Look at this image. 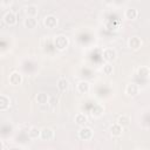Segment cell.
Segmentation results:
<instances>
[{"label":"cell","mask_w":150,"mask_h":150,"mask_svg":"<svg viewBox=\"0 0 150 150\" xmlns=\"http://www.w3.org/2000/svg\"><path fill=\"white\" fill-rule=\"evenodd\" d=\"M138 93H139V87H138L137 83L130 82V83L127 84V87H125V94H127L128 96L134 97V96H136Z\"/></svg>","instance_id":"5"},{"label":"cell","mask_w":150,"mask_h":150,"mask_svg":"<svg viewBox=\"0 0 150 150\" xmlns=\"http://www.w3.org/2000/svg\"><path fill=\"white\" fill-rule=\"evenodd\" d=\"M104 111V108L101 105V104H95L94 108L90 110V114L93 117H100Z\"/></svg>","instance_id":"19"},{"label":"cell","mask_w":150,"mask_h":150,"mask_svg":"<svg viewBox=\"0 0 150 150\" xmlns=\"http://www.w3.org/2000/svg\"><path fill=\"white\" fill-rule=\"evenodd\" d=\"M25 12L27 14V16H30V18H35L38 15V7L35 5H28L26 8H25Z\"/></svg>","instance_id":"18"},{"label":"cell","mask_w":150,"mask_h":150,"mask_svg":"<svg viewBox=\"0 0 150 150\" xmlns=\"http://www.w3.org/2000/svg\"><path fill=\"white\" fill-rule=\"evenodd\" d=\"M9 105H11V98L5 94L0 95V110L5 111L9 108Z\"/></svg>","instance_id":"11"},{"label":"cell","mask_w":150,"mask_h":150,"mask_svg":"<svg viewBox=\"0 0 150 150\" xmlns=\"http://www.w3.org/2000/svg\"><path fill=\"white\" fill-rule=\"evenodd\" d=\"M56 86H57L59 90H61V91H66V90L69 88V82H68L67 79H64V77H60V79L57 80Z\"/></svg>","instance_id":"16"},{"label":"cell","mask_w":150,"mask_h":150,"mask_svg":"<svg viewBox=\"0 0 150 150\" xmlns=\"http://www.w3.org/2000/svg\"><path fill=\"white\" fill-rule=\"evenodd\" d=\"M102 56H103V60L109 63V62L116 60L117 53H116V50L114 48H104L103 52H102Z\"/></svg>","instance_id":"2"},{"label":"cell","mask_w":150,"mask_h":150,"mask_svg":"<svg viewBox=\"0 0 150 150\" xmlns=\"http://www.w3.org/2000/svg\"><path fill=\"white\" fill-rule=\"evenodd\" d=\"M76 90L80 94H88L90 90V83L88 81H80L76 84Z\"/></svg>","instance_id":"9"},{"label":"cell","mask_w":150,"mask_h":150,"mask_svg":"<svg viewBox=\"0 0 150 150\" xmlns=\"http://www.w3.org/2000/svg\"><path fill=\"white\" fill-rule=\"evenodd\" d=\"M74 121H75V123H76L77 125H80V127H86V124H87V122H88V117H87L84 114L79 112V114L75 115Z\"/></svg>","instance_id":"14"},{"label":"cell","mask_w":150,"mask_h":150,"mask_svg":"<svg viewBox=\"0 0 150 150\" xmlns=\"http://www.w3.org/2000/svg\"><path fill=\"white\" fill-rule=\"evenodd\" d=\"M128 46H129V48H131L134 50H137L142 46V40L138 36H131L128 40Z\"/></svg>","instance_id":"7"},{"label":"cell","mask_w":150,"mask_h":150,"mask_svg":"<svg viewBox=\"0 0 150 150\" xmlns=\"http://www.w3.org/2000/svg\"><path fill=\"white\" fill-rule=\"evenodd\" d=\"M79 137L82 141H88L93 137V130L89 127H81V129L79 130Z\"/></svg>","instance_id":"4"},{"label":"cell","mask_w":150,"mask_h":150,"mask_svg":"<svg viewBox=\"0 0 150 150\" xmlns=\"http://www.w3.org/2000/svg\"><path fill=\"white\" fill-rule=\"evenodd\" d=\"M2 20H4V22H5L6 25H8V26H13V25L16 23V15H15L14 12L8 11V12H6V13L4 14Z\"/></svg>","instance_id":"6"},{"label":"cell","mask_w":150,"mask_h":150,"mask_svg":"<svg viewBox=\"0 0 150 150\" xmlns=\"http://www.w3.org/2000/svg\"><path fill=\"white\" fill-rule=\"evenodd\" d=\"M68 46H69V39L66 35L59 34L54 38V47L57 50H64V49H67Z\"/></svg>","instance_id":"1"},{"label":"cell","mask_w":150,"mask_h":150,"mask_svg":"<svg viewBox=\"0 0 150 150\" xmlns=\"http://www.w3.org/2000/svg\"><path fill=\"white\" fill-rule=\"evenodd\" d=\"M40 138L42 141H50L54 138V131L50 129V128H43L41 129V135H40Z\"/></svg>","instance_id":"10"},{"label":"cell","mask_w":150,"mask_h":150,"mask_svg":"<svg viewBox=\"0 0 150 150\" xmlns=\"http://www.w3.org/2000/svg\"><path fill=\"white\" fill-rule=\"evenodd\" d=\"M124 16L128 20H135L138 16V9L137 8H134V7L127 8L125 12H124Z\"/></svg>","instance_id":"12"},{"label":"cell","mask_w":150,"mask_h":150,"mask_svg":"<svg viewBox=\"0 0 150 150\" xmlns=\"http://www.w3.org/2000/svg\"><path fill=\"white\" fill-rule=\"evenodd\" d=\"M137 75L141 76V77H148V76L150 75V69H149V67H146V66H141V67H138V69H137Z\"/></svg>","instance_id":"22"},{"label":"cell","mask_w":150,"mask_h":150,"mask_svg":"<svg viewBox=\"0 0 150 150\" xmlns=\"http://www.w3.org/2000/svg\"><path fill=\"white\" fill-rule=\"evenodd\" d=\"M9 83L13 84V86H18L22 82V75L19 73V71H12L9 74Z\"/></svg>","instance_id":"8"},{"label":"cell","mask_w":150,"mask_h":150,"mask_svg":"<svg viewBox=\"0 0 150 150\" xmlns=\"http://www.w3.org/2000/svg\"><path fill=\"white\" fill-rule=\"evenodd\" d=\"M130 122H131V118H130V116H128V115L122 114V115H120V116L117 117V123H118L120 125H122V127L129 125Z\"/></svg>","instance_id":"17"},{"label":"cell","mask_w":150,"mask_h":150,"mask_svg":"<svg viewBox=\"0 0 150 150\" xmlns=\"http://www.w3.org/2000/svg\"><path fill=\"white\" fill-rule=\"evenodd\" d=\"M102 71H103V74H105V75H111L112 71H114V67H112V64H110V63L107 62L105 64H103Z\"/></svg>","instance_id":"23"},{"label":"cell","mask_w":150,"mask_h":150,"mask_svg":"<svg viewBox=\"0 0 150 150\" xmlns=\"http://www.w3.org/2000/svg\"><path fill=\"white\" fill-rule=\"evenodd\" d=\"M109 131H110V134H111L112 136L117 137V136H121V135H122V132H123V127L120 125L118 123H114V124L110 125Z\"/></svg>","instance_id":"13"},{"label":"cell","mask_w":150,"mask_h":150,"mask_svg":"<svg viewBox=\"0 0 150 150\" xmlns=\"http://www.w3.org/2000/svg\"><path fill=\"white\" fill-rule=\"evenodd\" d=\"M23 25H25V27H26V28H28V29H33V28H35V27H36L38 21H36V19H35V18L27 16V18L23 20Z\"/></svg>","instance_id":"15"},{"label":"cell","mask_w":150,"mask_h":150,"mask_svg":"<svg viewBox=\"0 0 150 150\" xmlns=\"http://www.w3.org/2000/svg\"><path fill=\"white\" fill-rule=\"evenodd\" d=\"M43 25L46 28H49V29H53L57 26V19L55 15L53 14H49V15H46L43 18Z\"/></svg>","instance_id":"3"},{"label":"cell","mask_w":150,"mask_h":150,"mask_svg":"<svg viewBox=\"0 0 150 150\" xmlns=\"http://www.w3.org/2000/svg\"><path fill=\"white\" fill-rule=\"evenodd\" d=\"M41 135V130L38 128V127H30L29 130H28V136L32 138V139H36L39 138Z\"/></svg>","instance_id":"21"},{"label":"cell","mask_w":150,"mask_h":150,"mask_svg":"<svg viewBox=\"0 0 150 150\" xmlns=\"http://www.w3.org/2000/svg\"><path fill=\"white\" fill-rule=\"evenodd\" d=\"M35 98H36V102H38L39 104H41V105L47 104L48 101H49V97H48V95H47L46 93H39V94L35 96Z\"/></svg>","instance_id":"20"}]
</instances>
